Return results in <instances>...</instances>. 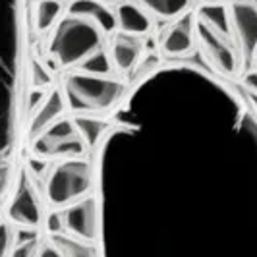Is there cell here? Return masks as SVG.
I'll list each match as a JSON object with an SVG mask.
<instances>
[{
    "label": "cell",
    "mask_w": 257,
    "mask_h": 257,
    "mask_svg": "<svg viewBox=\"0 0 257 257\" xmlns=\"http://www.w3.org/2000/svg\"><path fill=\"white\" fill-rule=\"evenodd\" d=\"M89 153L87 143L79 136L74 118H62L54 126L31 142V155L43 161L85 159Z\"/></svg>",
    "instance_id": "obj_5"
},
{
    "label": "cell",
    "mask_w": 257,
    "mask_h": 257,
    "mask_svg": "<svg viewBox=\"0 0 257 257\" xmlns=\"http://www.w3.org/2000/svg\"><path fill=\"white\" fill-rule=\"evenodd\" d=\"M93 193L95 167L87 157L58 161L45 180V199L52 209H66Z\"/></svg>",
    "instance_id": "obj_3"
},
{
    "label": "cell",
    "mask_w": 257,
    "mask_h": 257,
    "mask_svg": "<svg viewBox=\"0 0 257 257\" xmlns=\"http://www.w3.org/2000/svg\"><path fill=\"white\" fill-rule=\"evenodd\" d=\"M6 220L12 222L20 230L31 232H37L47 220L41 195L31 180V174H27V172H22L18 188L14 190L12 199L6 209Z\"/></svg>",
    "instance_id": "obj_7"
},
{
    "label": "cell",
    "mask_w": 257,
    "mask_h": 257,
    "mask_svg": "<svg viewBox=\"0 0 257 257\" xmlns=\"http://www.w3.org/2000/svg\"><path fill=\"white\" fill-rule=\"evenodd\" d=\"M68 110V103H66L64 91L62 89H51L47 101L43 103V106L39 108L35 114L29 120V130L27 136L29 140H37L41 134H45L47 130L54 126L58 120L64 118V112Z\"/></svg>",
    "instance_id": "obj_12"
},
{
    "label": "cell",
    "mask_w": 257,
    "mask_h": 257,
    "mask_svg": "<svg viewBox=\"0 0 257 257\" xmlns=\"http://www.w3.org/2000/svg\"><path fill=\"white\" fill-rule=\"evenodd\" d=\"M203 4H228L230 0H201Z\"/></svg>",
    "instance_id": "obj_26"
},
{
    "label": "cell",
    "mask_w": 257,
    "mask_h": 257,
    "mask_svg": "<svg viewBox=\"0 0 257 257\" xmlns=\"http://www.w3.org/2000/svg\"><path fill=\"white\" fill-rule=\"evenodd\" d=\"M52 240L64 251L66 257H99L97 251L93 249V245L77 242L70 236H52Z\"/></svg>",
    "instance_id": "obj_17"
},
{
    "label": "cell",
    "mask_w": 257,
    "mask_h": 257,
    "mask_svg": "<svg viewBox=\"0 0 257 257\" xmlns=\"http://www.w3.org/2000/svg\"><path fill=\"white\" fill-rule=\"evenodd\" d=\"M197 47L195 35V14L188 12L170 22L159 39V52L168 60H184Z\"/></svg>",
    "instance_id": "obj_9"
},
{
    "label": "cell",
    "mask_w": 257,
    "mask_h": 257,
    "mask_svg": "<svg viewBox=\"0 0 257 257\" xmlns=\"http://www.w3.org/2000/svg\"><path fill=\"white\" fill-rule=\"evenodd\" d=\"M66 14L79 16V18H87L91 22L99 24L108 37L118 31V24H116V4H110L106 0H70L68 2V12Z\"/></svg>",
    "instance_id": "obj_11"
},
{
    "label": "cell",
    "mask_w": 257,
    "mask_h": 257,
    "mask_svg": "<svg viewBox=\"0 0 257 257\" xmlns=\"http://www.w3.org/2000/svg\"><path fill=\"white\" fill-rule=\"evenodd\" d=\"M35 253H37V244L31 238V240H26V242H20V245L8 257H35Z\"/></svg>",
    "instance_id": "obj_24"
},
{
    "label": "cell",
    "mask_w": 257,
    "mask_h": 257,
    "mask_svg": "<svg viewBox=\"0 0 257 257\" xmlns=\"http://www.w3.org/2000/svg\"><path fill=\"white\" fill-rule=\"evenodd\" d=\"M253 68H257V56H255V66H253Z\"/></svg>",
    "instance_id": "obj_27"
},
{
    "label": "cell",
    "mask_w": 257,
    "mask_h": 257,
    "mask_svg": "<svg viewBox=\"0 0 257 257\" xmlns=\"http://www.w3.org/2000/svg\"><path fill=\"white\" fill-rule=\"evenodd\" d=\"M247 95H255L257 97V68H251L242 74V83H240Z\"/></svg>",
    "instance_id": "obj_23"
},
{
    "label": "cell",
    "mask_w": 257,
    "mask_h": 257,
    "mask_svg": "<svg viewBox=\"0 0 257 257\" xmlns=\"http://www.w3.org/2000/svg\"><path fill=\"white\" fill-rule=\"evenodd\" d=\"M195 35L199 54L207 66L220 77H236L244 74L242 56L232 35L211 27L195 16Z\"/></svg>",
    "instance_id": "obj_4"
},
{
    "label": "cell",
    "mask_w": 257,
    "mask_h": 257,
    "mask_svg": "<svg viewBox=\"0 0 257 257\" xmlns=\"http://www.w3.org/2000/svg\"><path fill=\"white\" fill-rule=\"evenodd\" d=\"M68 110L76 116H99L116 110L128 95V83L118 76L70 72L62 83Z\"/></svg>",
    "instance_id": "obj_2"
},
{
    "label": "cell",
    "mask_w": 257,
    "mask_h": 257,
    "mask_svg": "<svg viewBox=\"0 0 257 257\" xmlns=\"http://www.w3.org/2000/svg\"><path fill=\"white\" fill-rule=\"evenodd\" d=\"M35 257H66V255H64V251L58 247V244L51 238V240H47V242H43V244L37 245Z\"/></svg>",
    "instance_id": "obj_22"
},
{
    "label": "cell",
    "mask_w": 257,
    "mask_h": 257,
    "mask_svg": "<svg viewBox=\"0 0 257 257\" xmlns=\"http://www.w3.org/2000/svg\"><path fill=\"white\" fill-rule=\"evenodd\" d=\"M68 12L66 0H37L35 4V29L39 33H49L60 24Z\"/></svg>",
    "instance_id": "obj_14"
},
{
    "label": "cell",
    "mask_w": 257,
    "mask_h": 257,
    "mask_svg": "<svg viewBox=\"0 0 257 257\" xmlns=\"http://www.w3.org/2000/svg\"><path fill=\"white\" fill-rule=\"evenodd\" d=\"M49 91L47 89H31L29 91V97H27V104H26L27 114L33 116L39 108L43 106V103H45V101H47V97H49Z\"/></svg>",
    "instance_id": "obj_21"
},
{
    "label": "cell",
    "mask_w": 257,
    "mask_h": 257,
    "mask_svg": "<svg viewBox=\"0 0 257 257\" xmlns=\"http://www.w3.org/2000/svg\"><path fill=\"white\" fill-rule=\"evenodd\" d=\"M232 37L242 56L244 72L255 66L257 56V0H230L226 4Z\"/></svg>",
    "instance_id": "obj_6"
},
{
    "label": "cell",
    "mask_w": 257,
    "mask_h": 257,
    "mask_svg": "<svg viewBox=\"0 0 257 257\" xmlns=\"http://www.w3.org/2000/svg\"><path fill=\"white\" fill-rule=\"evenodd\" d=\"M66 236L93 245L101 236V209L95 193L62 209Z\"/></svg>",
    "instance_id": "obj_8"
},
{
    "label": "cell",
    "mask_w": 257,
    "mask_h": 257,
    "mask_svg": "<svg viewBox=\"0 0 257 257\" xmlns=\"http://www.w3.org/2000/svg\"><path fill=\"white\" fill-rule=\"evenodd\" d=\"M74 122H76L79 136L87 143L89 151H95L99 147V143L103 142L104 136L110 130V120L106 122L99 116H74Z\"/></svg>",
    "instance_id": "obj_16"
},
{
    "label": "cell",
    "mask_w": 257,
    "mask_h": 257,
    "mask_svg": "<svg viewBox=\"0 0 257 257\" xmlns=\"http://www.w3.org/2000/svg\"><path fill=\"white\" fill-rule=\"evenodd\" d=\"M81 72H87V74H95V76H114V66L110 62V56L108 51L104 49L99 54H95L93 58H89L85 64L79 68Z\"/></svg>",
    "instance_id": "obj_18"
},
{
    "label": "cell",
    "mask_w": 257,
    "mask_h": 257,
    "mask_svg": "<svg viewBox=\"0 0 257 257\" xmlns=\"http://www.w3.org/2000/svg\"><path fill=\"white\" fill-rule=\"evenodd\" d=\"M52 85V74L41 60H31V87L33 89H49Z\"/></svg>",
    "instance_id": "obj_19"
},
{
    "label": "cell",
    "mask_w": 257,
    "mask_h": 257,
    "mask_svg": "<svg viewBox=\"0 0 257 257\" xmlns=\"http://www.w3.org/2000/svg\"><path fill=\"white\" fill-rule=\"evenodd\" d=\"M108 35L103 27L87 18L66 14L51 31L49 56L60 70L76 72L89 58L106 49Z\"/></svg>",
    "instance_id": "obj_1"
},
{
    "label": "cell",
    "mask_w": 257,
    "mask_h": 257,
    "mask_svg": "<svg viewBox=\"0 0 257 257\" xmlns=\"http://www.w3.org/2000/svg\"><path fill=\"white\" fill-rule=\"evenodd\" d=\"M245 95H247V93H245ZM247 101H249V104L253 106V110L257 112V97L255 95H247Z\"/></svg>",
    "instance_id": "obj_25"
},
{
    "label": "cell",
    "mask_w": 257,
    "mask_h": 257,
    "mask_svg": "<svg viewBox=\"0 0 257 257\" xmlns=\"http://www.w3.org/2000/svg\"><path fill=\"white\" fill-rule=\"evenodd\" d=\"M142 6L143 10L151 14L153 18L165 20V22H174L182 18L184 14L190 12L193 0H134Z\"/></svg>",
    "instance_id": "obj_15"
},
{
    "label": "cell",
    "mask_w": 257,
    "mask_h": 257,
    "mask_svg": "<svg viewBox=\"0 0 257 257\" xmlns=\"http://www.w3.org/2000/svg\"><path fill=\"white\" fill-rule=\"evenodd\" d=\"M106 51L116 74L126 76L130 72H134L143 60V39L116 31L108 37Z\"/></svg>",
    "instance_id": "obj_10"
},
{
    "label": "cell",
    "mask_w": 257,
    "mask_h": 257,
    "mask_svg": "<svg viewBox=\"0 0 257 257\" xmlns=\"http://www.w3.org/2000/svg\"><path fill=\"white\" fill-rule=\"evenodd\" d=\"M116 24L118 31L128 33L134 37H149L153 31V16L143 10L134 0H124L116 4Z\"/></svg>",
    "instance_id": "obj_13"
},
{
    "label": "cell",
    "mask_w": 257,
    "mask_h": 257,
    "mask_svg": "<svg viewBox=\"0 0 257 257\" xmlns=\"http://www.w3.org/2000/svg\"><path fill=\"white\" fill-rule=\"evenodd\" d=\"M45 226H47V232H49L51 236H66V226H64V215H62V209H52L51 213L47 215Z\"/></svg>",
    "instance_id": "obj_20"
}]
</instances>
